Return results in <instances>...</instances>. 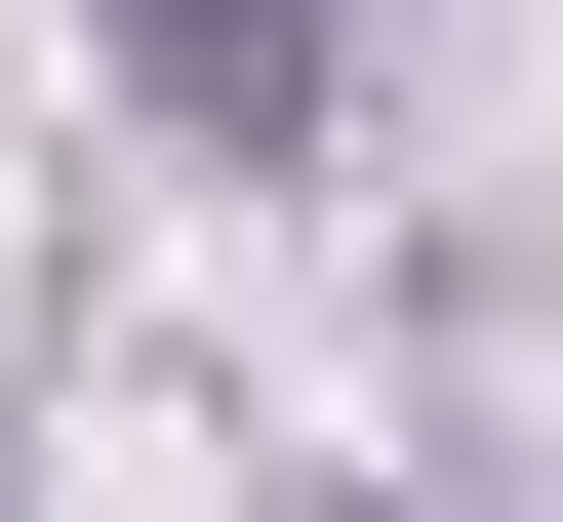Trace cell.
<instances>
[{"mask_svg": "<svg viewBox=\"0 0 563 522\" xmlns=\"http://www.w3.org/2000/svg\"><path fill=\"white\" fill-rule=\"evenodd\" d=\"M121 41H162L201 121H322V0H121Z\"/></svg>", "mask_w": 563, "mask_h": 522, "instance_id": "6da1fadb", "label": "cell"}]
</instances>
